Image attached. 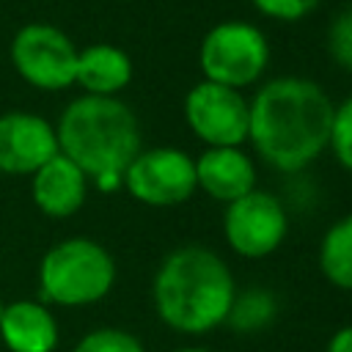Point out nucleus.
Instances as JSON below:
<instances>
[{
    "mask_svg": "<svg viewBox=\"0 0 352 352\" xmlns=\"http://www.w3.org/2000/svg\"><path fill=\"white\" fill-rule=\"evenodd\" d=\"M248 143L278 173H300L330 143L336 102L308 77H272L248 99Z\"/></svg>",
    "mask_w": 352,
    "mask_h": 352,
    "instance_id": "nucleus-1",
    "label": "nucleus"
},
{
    "mask_svg": "<svg viewBox=\"0 0 352 352\" xmlns=\"http://www.w3.org/2000/svg\"><path fill=\"white\" fill-rule=\"evenodd\" d=\"M236 280L226 258L206 245H182L162 256L151 278L157 319L182 336H204L226 324Z\"/></svg>",
    "mask_w": 352,
    "mask_h": 352,
    "instance_id": "nucleus-2",
    "label": "nucleus"
},
{
    "mask_svg": "<svg viewBox=\"0 0 352 352\" xmlns=\"http://www.w3.org/2000/svg\"><path fill=\"white\" fill-rule=\"evenodd\" d=\"M55 135L58 151L69 157L88 182L110 173L124 176L126 165L143 148L138 116L118 96L80 94L60 110Z\"/></svg>",
    "mask_w": 352,
    "mask_h": 352,
    "instance_id": "nucleus-3",
    "label": "nucleus"
},
{
    "mask_svg": "<svg viewBox=\"0 0 352 352\" xmlns=\"http://www.w3.org/2000/svg\"><path fill=\"white\" fill-rule=\"evenodd\" d=\"M113 286L116 258L96 239H60L38 261V297L44 305L85 308L104 300Z\"/></svg>",
    "mask_w": 352,
    "mask_h": 352,
    "instance_id": "nucleus-4",
    "label": "nucleus"
},
{
    "mask_svg": "<svg viewBox=\"0 0 352 352\" xmlns=\"http://www.w3.org/2000/svg\"><path fill=\"white\" fill-rule=\"evenodd\" d=\"M270 66V41L248 19H223L212 25L198 44L201 77L234 91L256 85Z\"/></svg>",
    "mask_w": 352,
    "mask_h": 352,
    "instance_id": "nucleus-5",
    "label": "nucleus"
},
{
    "mask_svg": "<svg viewBox=\"0 0 352 352\" xmlns=\"http://www.w3.org/2000/svg\"><path fill=\"white\" fill-rule=\"evenodd\" d=\"M77 47L74 41L50 22L22 25L8 47L14 72L38 91H66L74 85L77 74Z\"/></svg>",
    "mask_w": 352,
    "mask_h": 352,
    "instance_id": "nucleus-6",
    "label": "nucleus"
},
{
    "mask_svg": "<svg viewBox=\"0 0 352 352\" xmlns=\"http://www.w3.org/2000/svg\"><path fill=\"white\" fill-rule=\"evenodd\" d=\"M124 190L143 206L170 209L190 201L195 184V157L176 146L140 148L124 170Z\"/></svg>",
    "mask_w": 352,
    "mask_h": 352,
    "instance_id": "nucleus-7",
    "label": "nucleus"
},
{
    "mask_svg": "<svg viewBox=\"0 0 352 352\" xmlns=\"http://www.w3.org/2000/svg\"><path fill=\"white\" fill-rule=\"evenodd\" d=\"M289 234L286 204L267 190H250L248 195L226 204L223 209V236L226 245L250 261L272 256Z\"/></svg>",
    "mask_w": 352,
    "mask_h": 352,
    "instance_id": "nucleus-8",
    "label": "nucleus"
},
{
    "mask_svg": "<svg viewBox=\"0 0 352 352\" xmlns=\"http://www.w3.org/2000/svg\"><path fill=\"white\" fill-rule=\"evenodd\" d=\"M190 132L206 146H242L248 143V96L242 91L198 80L182 104Z\"/></svg>",
    "mask_w": 352,
    "mask_h": 352,
    "instance_id": "nucleus-9",
    "label": "nucleus"
},
{
    "mask_svg": "<svg viewBox=\"0 0 352 352\" xmlns=\"http://www.w3.org/2000/svg\"><path fill=\"white\" fill-rule=\"evenodd\" d=\"M55 154L58 135L52 121L28 110L0 113V173L33 176Z\"/></svg>",
    "mask_w": 352,
    "mask_h": 352,
    "instance_id": "nucleus-10",
    "label": "nucleus"
},
{
    "mask_svg": "<svg viewBox=\"0 0 352 352\" xmlns=\"http://www.w3.org/2000/svg\"><path fill=\"white\" fill-rule=\"evenodd\" d=\"M258 170L253 157L242 146L204 148L195 157V184L217 204H231L256 190Z\"/></svg>",
    "mask_w": 352,
    "mask_h": 352,
    "instance_id": "nucleus-11",
    "label": "nucleus"
},
{
    "mask_svg": "<svg viewBox=\"0 0 352 352\" xmlns=\"http://www.w3.org/2000/svg\"><path fill=\"white\" fill-rule=\"evenodd\" d=\"M88 176L60 151L30 176V198L36 209L52 220L77 214L88 198Z\"/></svg>",
    "mask_w": 352,
    "mask_h": 352,
    "instance_id": "nucleus-12",
    "label": "nucleus"
},
{
    "mask_svg": "<svg viewBox=\"0 0 352 352\" xmlns=\"http://www.w3.org/2000/svg\"><path fill=\"white\" fill-rule=\"evenodd\" d=\"M58 319L41 300H11L0 319V341L8 352H52L58 346Z\"/></svg>",
    "mask_w": 352,
    "mask_h": 352,
    "instance_id": "nucleus-13",
    "label": "nucleus"
},
{
    "mask_svg": "<svg viewBox=\"0 0 352 352\" xmlns=\"http://www.w3.org/2000/svg\"><path fill=\"white\" fill-rule=\"evenodd\" d=\"M135 66L126 50L116 44H88L77 52L74 85L91 96H118L132 82Z\"/></svg>",
    "mask_w": 352,
    "mask_h": 352,
    "instance_id": "nucleus-14",
    "label": "nucleus"
},
{
    "mask_svg": "<svg viewBox=\"0 0 352 352\" xmlns=\"http://www.w3.org/2000/svg\"><path fill=\"white\" fill-rule=\"evenodd\" d=\"M319 272L322 278L341 289V292H352V212L338 217L319 242Z\"/></svg>",
    "mask_w": 352,
    "mask_h": 352,
    "instance_id": "nucleus-15",
    "label": "nucleus"
},
{
    "mask_svg": "<svg viewBox=\"0 0 352 352\" xmlns=\"http://www.w3.org/2000/svg\"><path fill=\"white\" fill-rule=\"evenodd\" d=\"M278 297L275 292L264 289V286H250V289H236L234 302L228 308L226 324L236 333H258L264 327H270L278 319Z\"/></svg>",
    "mask_w": 352,
    "mask_h": 352,
    "instance_id": "nucleus-16",
    "label": "nucleus"
},
{
    "mask_svg": "<svg viewBox=\"0 0 352 352\" xmlns=\"http://www.w3.org/2000/svg\"><path fill=\"white\" fill-rule=\"evenodd\" d=\"M72 352H146L143 341L121 327H96L85 333Z\"/></svg>",
    "mask_w": 352,
    "mask_h": 352,
    "instance_id": "nucleus-17",
    "label": "nucleus"
},
{
    "mask_svg": "<svg viewBox=\"0 0 352 352\" xmlns=\"http://www.w3.org/2000/svg\"><path fill=\"white\" fill-rule=\"evenodd\" d=\"M327 148L333 151L336 162L346 173H352V96H346L333 110V126H330V143H327Z\"/></svg>",
    "mask_w": 352,
    "mask_h": 352,
    "instance_id": "nucleus-18",
    "label": "nucleus"
},
{
    "mask_svg": "<svg viewBox=\"0 0 352 352\" xmlns=\"http://www.w3.org/2000/svg\"><path fill=\"white\" fill-rule=\"evenodd\" d=\"M327 52L341 69L352 72V6L341 8L330 19V25H327Z\"/></svg>",
    "mask_w": 352,
    "mask_h": 352,
    "instance_id": "nucleus-19",
    "label": "nucleus"
},
{
    "mask_svg": "<svg viewBox=\"0 0 352 352\" xmlns=\"http://www.w3.org/2000/svg\"><path fill=\"white\" fill-rule=\"evenodd\" d=\"M258 14L275 22H300L314 14L324 0H250Z\"/></svg>",
    "mask_w": 352,
    "mask_h": 352,
    "instance_id": "nucleus-20",
    "label": "nucleus"
},
{
    "mask_svg": "<svg viewBox=\"0 0 352 352\" xmlns=\"http://www.w3.org/2000/svg\"><path fill=\"white\" fill-rule=\"evenodd\" d=\"M324 352H352V324L338 327V330L327 338Z\"/></svg>",
    "mask_w": 352,
    "mask_h": 352,
    "instance_id": "nucleus-21",
    "label": "nucleus"
},
{
    "mask_svg": "<svg viewBox=\"0 0 352 352\" xmlns=\"http://www.w3.org/2000/svg\"><path fill=\"white\" fill-rule=\"evenodd\" d=\"M170 352H209L204 346H179V349H170Z\"/></svg>",
    "mask_w": 352,
    "mask_h": 352,
    "instance_id": "nucleus-22",
    "label": "nucleus"
},
{
    "mask_svg": "<svg viewBox=\"0 0 352 352\" xmlns=\"http://www.w3.org/2000/svg\"><path fill=\"white\" fill-rule=\"evenodd\" d=\"M3 311H6V302H3V297H0V319H3Z\"/></svg>",
    "mask_w": 352,
    "mask_h": 352,
    "instance_id": "nucleus-23",
    "label": "nucleus"
}]
</instances>
